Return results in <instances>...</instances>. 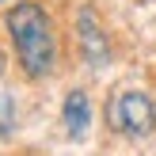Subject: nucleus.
Masks as SVG:
<instances>
[{
	"label": "nucleus",
	"mask_w": 156,
	"mask_h": 156,
	"mask_svg": "<svg viewBox=\"0 0 156 156\" xmlns=\"http://www.w3.org/2000/svg\"><path fill=\"white\" fill-rule=\"evenodd\" d=\"M61 118H65V129H69L73 137H84V133H88V122H91V103H88V95H84V91H69Z\"/></svg>",
	"instance_id": "obj_4"
},
{
	"label": "nucleus",
	"mask_w": 156,
	"mask_h": 156,
	"mask_svg": "<svg viewBox=\"0 0 156 156\" xmlns=\"http://www.w3.org/2000/svg\"><path fill=\"white\" fill-rule=\"evenodd\" d=\"M107 118L126 137H149L156 129V103L137 88H122L107 107Z\"/></svg>",
	"instance_id": "obj_2"
},
{
	"label": "nucleus",
	"mask_w": 156,
	"mask_h": 156,
	"mask_svg": "<svg viewBox=\"0 0 156 156\" xmlns=\"http://www.w3.org/2000/svg\"><path fill=\"white\" fill-rule=\"evenodd\" d=\"M12 122H15V103H12V95L0 88V137L12 129Z\"/></svg>",
	"instance_id": "obj_5"
},
{
	"label": "nucleus",
	"mask_w": 156,
	"mask_h": 156,
	"mask_svg": "<svg viewBox=\"0 0 156 156\" xmlns=\"http://www.w3.org/2000/svg\"><path fill=\"white\" fill-rule=\"evenodd\" d=\"M76 30H80V46H84V53H88V61H91V65H103V61H111L107 34L99 30L95 12H91V8H84V12H80V23H76Z\"/></svg>",
	"instance_id": "obj_3"
},
{
	"label": "nucleus",
	"mask_w": 156,
	"mask_h": 156,
	"mask_svg": "<svg viewBox=\"0 0 156 156\" xmlns=\"http://www.w3.org/2000/svg\"><path fill=\"white\" fill-rule=\"evenodd\" d=\"M8 34H12L15 57L27 69V76H46L57 61V42H53V27L42 4L23 0L8 12Z\"/></svg>",
	"instance_id": "obj_1"
}]
</instances>
